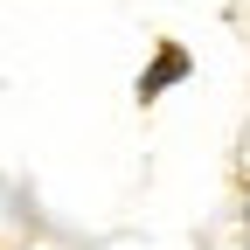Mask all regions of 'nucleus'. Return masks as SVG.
<instances>
[{
  "mask_svg": "<svg viewBox=\"0 0 250 250\" xmlns=\"http://www.w3.org/2000/svg\"><path fill=\"white\" fill-rule=\"evenodd\" d=\"M188 77H195V49L174 42V35H160V42H153V62H146L139 83H132V104H139V111H153V104H160L167 90H181Z\"/></svg>",
  "mask_w": 250,
  "mask_h": 250,
  "instance_id": "f257e3e1",
  "label": "nucleus"
},
{
  "mask_svg": "<svg viewBox=\"0 0 250 250\" xmlns=\"http://www.w3.org/2000/svg\"><path fill=\"white\" fill-rule=\"evenodd\" d=\"M243 223H250V188H243Z\"/></svg>",
  "mask_w": 250,
  "mask_h": 250,
  "instance_id": "f03ea898",
  "label": "nucleus"
},
{
  "mask_svg": "<svg viewBox=\"0 0 250 250\" xmlns=\"http://www.w3.org/2000/svg\"><path fill=\"white\" fill-rule=\"evenodd\" d=\"M243 243H250V223H243Z\"/></svg>",
  "mask_w": 250,
  "mask_h": 250,
  "instance_id": "7ed1b4c3",
  "label": "nucleus"
}]
</instances>
